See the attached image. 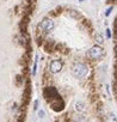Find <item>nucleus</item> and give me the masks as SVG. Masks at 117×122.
Listing matches in <instances>:
<instances>
[{"mask_svg":"<svg viewBox=\"0 0 117 122\" xmlns=\"http://www.w3.org/2000/svg\"><path fill=\"white\" fill-rule=\"evenodd\" d=\"M88 66L84 62H77L74 64V66L72 67V74L75 77V78H84L88 74Z\"/></svg>","mask_w":117,"mask_h":122,"instance_id":"obj_1","label":"nucleus"},{"mask_svg":"<svg viewBox=\"0 0 117 122\" xmlns=\"http://www.w3.org/2000/svg\"><path fill=\"white\" fill-rule=\"evenodd\" d=\"M104 55V49L100 46H93L90 50H88V56L93 60H99L102 56Z\"/></svg>","mask_w":117,"mask_h":122,"instance_id":"obj_2","label":"nucleus"},{"mask_svg":"<svg viewBox=\"0 0 117 122\" xmlns=\"http://www.w3.org/2000/svg\"><path fill=\"white\" fill-rule=\"evenodd\" d=\"M38 28L44 31V32H50L53 29H54V20L51 18H44L42 19V22L39 23Z\"/></svg>","mask_w":117,"mask_h":122,"instance_id":"obj_3","label":"nucleus"},{"mask_svg":"<svg viewBox=\"0 0 117 122\" xmlns=\"http://www.w3.org/2000/svg\"><path fill=\"white\" fill-rule=\"evenodd\" d=\"M63 67V64H62V61L61 60H54L50 62V72L51 73H58V72H61Z\"/></svg>","mask_w":117,"mask_h":122,"instance_id":"obj_4","label":"nucleus"},{"mask_svg":"<svg viewBox=\"0 0 117 122\" xmlns=\"http://www.w3.org/2000/svg\"><path fill=\"white\" fill-rule=\"evenodd\" d=\"M74 110H75L78 114L84 112V111L86 110V105H85V103H84L83 101H77V102H74Z\"/></svg>","mask_w":117,"mask_h":122,"instance_id":"obj_5","label":"nucleus"},{"mask_svg":"<svg viewBox=\"0 0 117 122\" xmlns=\"http://www.w3.org/2000/svg\"><path fill=\"white\" fill-rule=\"evenodd\" d=\"M73 122H87V117L81 114H77L73 117Z\"/></svg>","mask_w":117,"mask_h":122,"instance_id":"obj_6","label":"nucleus"},{"mask_svg":"<svg viewBox=\"0 0 117 122\" xmlns=\"http://www.w3.org/2000/svg\"><path fill=\"white\" fill-rule=\"evenodd\" d=\"M96 42L98 43V44H103V42H104V38H103V36L98 32V34H96Z\"/></svg>","mask_w":117,"mask_h":122,"instance_id":"obj_7","label":"nucleus"},{"mask_svg":"<svg viewBox=\"0 0 117 122\" xmlns=\"http://www.w3.org/2000/svg\"><path fill=\"white\" fill-rule=\"evenodd\" d=\"M105 122H117L116 121V116L115 115H109L106 116V121Z\"/></svg>","mask_w":117,"mask_h":122,"instance_id":"obj_8","label":"nucleus"},{"mask_svg":"<svg viewBox=\"0 0 117 122\" xmlns=\"http://www.w3.org/2000/svg\"><path fill=\"white\" fill-rule=\"evenodd\" d=\"M36 70H37V56H36L35 64H34V68H32V76H35V74H36Z\"/></svg>","mask_w":117,"mask_h":122,"instance_id":"obj_9","label":"nucleus"},{"mask_svg":"<svg viewBox=\"0 0 117 122\" xmlns=\"http://www.w3.org/2000/svg\"><path fill=\"white\" fill-rule=\"evenodd\" d=\"M44 115H45L44 110H42V109H41V110H38V116H39V117H42V118H43V117H44Z\"/></svg>","mask_w":117,"mask_h":122,"instance_id":"obj_10","label":"nucleus"},{"mask_svg":"<svg viewBox=\"0 0 117 122\" xmlns=\"http://www.w3.org/2000/svg\"><path fill=\"white\" fill-rule=\"evenodd\" d=\"M111 11H112V7H109L106 11H105V16L107 17V16H110V13H111Z\"/></svg>","mask_w":117,"mask_h":122,"instance_id":"obj_11","label":"nucleus"},{"mask_svg":"<svg viewBox=\"0 0 117 122\" xmlns=\"http://www.w3.org/2000/svg\"><path fill=\"white\" fill-rule=\"evenodd\" d=\"M106 36H107V38L111 37V34H110V30H109V29H106Z\"/></svg>","mask_w":117,"mask_h":122,"instance_id":"obj_12","label":"nucleus"},{"mask_svg":"<svg viewBox=\"0 0 117 122\" xmlns=\"http://www.w3.org/2000/svg\"><path fill=\"white\" fill-rule=\"evenodd\" d=\"M80 1H84V0H80Z\"/></svg>","mask_w":117,"mask_h":122,"instance_id":"obj_13","label":"nucleus"}]
</instances>
